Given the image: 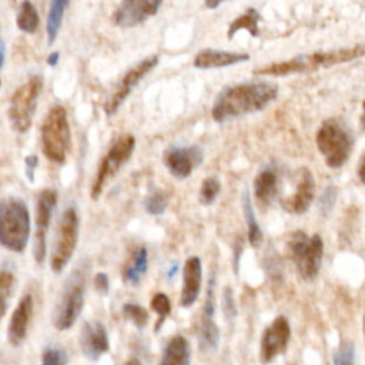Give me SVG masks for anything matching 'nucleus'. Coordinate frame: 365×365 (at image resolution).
Segmentation results:
<instances>
[{
	"mask_svg": "<svg viewBox=\"0 0 365 365\" xmlns=\"http://www.w3.org/2000/svg\"><path fill=\"white\" fill-rule=\"evenodd\" d=\"M220 190H221V184L217 177L205 179L202 180V184L200 188V201L205 206L212 205V202H214V200L220 194Z\"/></svg>",
	"mask_w": 365,
	"mask_h": 365,
	"instance_id": "7c9ffc66",
	"label": "nucleus"
},
{
	"mask_svg": "<svg viewBox=\"0 0 365 365\" xmlns=\"http://www.w3.org/2000/svg\"><path fill=\"white\" fill-rule=\"evenodd\" d=\"M32 314H33V297L30 294H25L12 314L9 329H8V340L13 347H19L25 343L27 337V329H29Z\"/></svg>",
	"mask_w": 365,
	"mask_h": 365,
	"instance_id": "a211bd4d",
	"label": "nucleus"
},
{
	"mask_svg": "<svg viewBox=\"0 0 365 365\" xmlns=\"http://www.w3.org/2000/svg\"><path fill=\"white\" fill-rule=\"evenodd\" d=\"M78 238V216L76 209L69 207L64 210L59 220L53 250L50 257V267L55 273H62L73 257Z\"/></svg>",
	"mask_w": 365,
	"mask_h": 365,
	"instance_id": "1a4fd4ad",
	"label": "nucleus"
},
{
	"mask_svg": "<svg viewBox=\"0 0 365 365\" xmlns=\"http://www.w3.org/2000/svg\"><path fill=\"white\" fill-rule=\"evenodd\" d=\"M250 55L247 53H234V52H224V50H213L205 49L195 55L194 66L197 69H220L233 66L241 62H247Z\"/></svg>",
	"mask_w": 365,
	"mask_h": 365,
	"instance_id": "aec40b11",
	"label": "nucleus"
},
{
	"mask_svg": "<svg viewBox=\"0 0 365 365\" xmlns=\"http://www.w3.org/2000/svg\"><path fill=\"white\" fill-rule=\"evenodd\" d=\"M147 267H149L147 250L146 247H140L133 256V263L125 271L126 281L130 284H139L142 277L146 274Z\"/></svg>",
	"mask_w": 365,
	"mask_h": 365,
	"instance_id": "bb28decb",
	"label": "nucleus"
},
{
	"mask_svg": "<svg viewBox=\"0 0 365 365\" xmlns=\"http://www.w3.org/2000/svg\"><path fill=\"white\" fill-rule=\"evenodd\" d=\"M69 355L64 350L49 348L42 355V365H67Z\"/></svg>",
	"mask_w": 365,
	"mask_h": 365,
	"instance_id": "f704fd0d",
	"label": "nucleus"
},
{
	"mask_svg": "<svg viewBox=\"0 0 365 365\" xmlns=\"http://www.w3.org/2000/svg\"><path fill=\"white\" fill-rule=\"evenodd\" d=\"M291 338V327L286 317H277L261 336L260 361L270 364L278 355L286 352Z\"/></svg>",
	"mask_w": 365,
	"mask_h": 365,
	"instance_id": "f8f14e48",
	"label": "nucleus"
},
{
	"mask_svg": "<svg viewBox=\"0 0 365 365\" xmlns=\"http://www.w3.org/2000/svg\"><path fill=\"white\" fill-rule=\"evenodd\" d=\"M165 166L177 179H187L201 165L202 151L197 146L172 147L163 156Z\"/></svg>",
	"mask_w": 365,
	"mask_h": 365,
	"instance_id": "2eb2a0df",
	"label": "nucleus"
},
{
	"mask_svg": "<svg viewBox=\"0 0 365 365\" xmlns=\"http://www.w3.org/2000/svg\"><path fill=\"white\" fill-rule=\"evenodd\" d=\"M201 280H202V267L201 260L198 257H190L184 263L183 268V289L180 304L184 308L191 307L201 291Z\"/></svg>",
	"mask_w": 365,
	"mask_h": 365,
	"instance_id": "6ab92c4d",
	"label": "nucleus"
},
{
	"mask_svg": "<svg viewBox=\"0 0 365 365\" xmlns=\"http://www.w3.org/2000/svg\"><path fill=\"white\" fill-rule=\"evenodd\" d=\"M362 56H365V43H359L344 49H334L329 52H314L308 55L294 56L293 59L289 60L259 67L257 70H254V73L261 76H275V77L296 74V73H307L319 69H327L341 63H348Z\"/></svg>",
	"mask_w": 365,
	"mask_h": 365,
	"instance_id": "f03ea898",
	"label": "nucleus"
},
{
	"mask_svg": "<svg viewBox=\"0 0 365 365\" xmlns=\"http://www.w3.org/2000/svg\"><path fill=\"white\" fill-rule=\"evenodd\" d=\"M123 312L135 324L136 327L143 329V327L147 326L149 312L142 305H139V304H125Z\"/></svg>",
	"mask_w": 365,
	"mask_h": 365,
	"instance_id": "473e14b6",
	"label": "nucleus"
},
{
	"mask_svg": "<svg viewBox=\"0 0 365 365\" xmlns=\"http://www.w3.org/2000/svg\"><path fill=\"white\" fill-rule=\"evenodd\" d=\"M355 347L350 341H343L337 351L334 352L333 362L334 365H354Z\"/></svg>",
	"mask_w": 365,
	"mask_h": 365,
	"instance_id": "72a5a7b5",
	"label": "nucleus"
},
{
	"mask_svg": "<svg viewBox=\"0 0 365 365\" xmlns=\"http://www.w3.org/2000/svg\"><path fill=\"white\" fill-rule=\"evenodd\" d=\"M42 88L43 78L40 76H30L19 89L15 90L11 99L9 118L16 132L26 133L32 128Z\"/></svg>",
	"mask_w": 365,
	"mask_h": 365,
	"instance_id": "6e6552de",
	"label": "nucleus"
},
{
	"mask_svg": "<svg viewBox=\"0 0 365 365\" xmlns=\"http://www.w3.org/2000/svg\"><path fill=\"white\" fill-rule=\"evenodd\" d=\"M315 197V180L312 173L308 169H303L298 176V183L296 191L282 200V209L290 214H303L305 213Z\"/></svg>",
	"mask_w": 365,
	"mask_h": 365,
	"instance_id": "f3484780",
	"label": "nucleus"
},
{
	"mask_svg": "<svg viewBox=\"0 0 365 365\" xmlns=\"http://www.w3.org/2000/svg\"><path fill=\"white\" fill-rule=\"evenodd\" d=\"M206 6H207L209 9H216V8L220 6V2H206Z\"/></svg>",
	"mask_w": 365,
	"mask_h": 365,
	"instance_id": "37998d69",
	"label": "nucleus"
},
{
	"mask_svg": "<svg viewBox=\"0 0 365 365\" xmlns=\"http://www.w3.org/2000/svg\"><path fill=\"white\" fill-rule=\"evenodd\" d=\"M5 59H6V48L4 42H0V70H2L5 64ZM0 86H2V80H0Z\"/></svg>",
	"mask_w": 365,
	"mask_h": 365,
	"instance_id": "ea45409f",
	"label": "nucleus"
},
{
	"mask_svg": "<svg viewBox=\"0 0 365 365\" xmlns=\"http://www.w3.org/2000/svg\"><path fill=\"white\" fill-rule=\"evenodd\" d=\"M223 301H224V310L227 314L230 315H234L235 312V308H234V301H233V294H231V290L230 289H226L224 290V297H223Z\"/></svg>",
	"mask_w": 365,
	"mask_h": 365,
	"instance_id": "4c0bfd02",
	"label": "nucleus"
},
{
	"mask_svg": "<svg viewBox=\"0 0 365 365\" xmlns=\"http://www.w3.org/2000/svg\"><path fill=\"white\" fill-rule=\"evenodd\" d=\"M125 365H142V364H140V361H139L137 358H132V359H129Z\"/></svg>",
	"mask_w": 365,
	"mask_h": 365,
	"instance_id": "c03bdc74",
	"label": "nucleus"
},
{
	"mask_svg": "<svg viewBox=\"0 0 365 365\" xmlns=\"http://www.w3.org/2000/svg\"><path fill=\"white\" fill-rule=\"evenodd\" d=\"M278 193V174L274 169L261 170L254 180V195L261 207H267Z\"/></svg>",
	"mask_w": 365,
	"mask_h": 365,
	"instance_id": "412c9836",
	"label": "nucleus"
},
{
	"mask_svg": "<svg viewBox=\"0 0 365 365\" xmlns=\"http://www.w3.org/2000/svg\"><path fill=\"white\" fill-rule=\"evenodd\" d=\"M260 19H261V16L256 9L246 11V13H242L241 16H238L237 19H234L230 23V27L227 32L228 39H233V36L240 30H247L252 36L257 37L260 34V27H259Z\"/></svg>",
	"mask_w": 365,
	"mask_h": 365,
	"instance_id": "393cba45",
	"label": "nucleus"
},
{
	"mask_svg": "<svg viewBox=\"0 0 365 365\" xmlns=\"http://www.w3.org/2000/svg\"><path fill=\"white\" fill-rule=\"evenodd\" d=\"M136 147V139L133 135L120 136L109 149L99 166L96 179L92 186V198L97 200L104 188L107 180H110L132 157Z\"/></svg>",
	"mask_w": 365,
	"mask_h": 365,
	"instance_id": "9d476101",
	"label": "nucleus"
},
{
	"mask_svg": "<svg viewBox=\"0 0 365 365\" xmlns=\"http://www.w3.org/2000/svg\"><path fill=\"white\" fill-rule=\"evenodd\" d=\"M358 179L361 180L362 184H365V154L362 156L361 161H359V166H358Z\"/></svg>",
	"mask_w": 365,
	"mask_h": 365,
	"instance_id": "58836bf2",
	"label": "nucleus"
},
{
	"mask_svg": "<svg viewBox=\"0 0 365 365\" xmlns=\"http://www.w3.org/2000/svg\"><path fill=\"white\" fill-rule=\"evenodd\" d=\"M315 143L330 169L343 167L348 161L354 147V140L350 132L334 118L326 120L319 126Z\"/></svg>",
	"mask_w": 365,
	"mask_h": 365,
	"instance_id": "39448f33",
	"label": "nucleus"
},
{
	"mask_svg": "<svg viewBox=\"0 0 365 365\" xmlns=\"http://www.w3.org/2000/svg\"><path fill=\"white\" fill-rule=\"evenodd\" d=\"M69 6V2L66 0H53L50 4L49 15H48V23H46V32H48V45L52 46L59 34V30L62 27V20L64 16V11Z\"/></svg>",
	"mask_w": 365,
	"mask_h": 365,
	"instance_id": "b1692460",
	"label": "nucleus"
},
{
	"mask_svg": "<svg viewBox=\"0 0 365 365\" xmlns=\"http://www.w3.org/2000/svg\"><path fill=\"white\" fill-rule=\"evenodd\" d=\"M39 23H40V18L34 5L32 2H23L19 8V13L16 18L18 27L22 32L32 34L37 30Z\"/></svg>",
	"mask_w": 365,
	"mask_h": 365,
	"instance_id": "a878e982",
	"label": "nucleus"
},
{
	"mask_svg": "<svg viewBox=\"0 0 365 365\" xmlns=\"http://www.w3.org/2000/svg\"><path fill=\"white\" fill-rule=\"evenodd\" d=\"M160 6V0H126L114 11L111 22L120 27H135L154 16Z\"/></svg>",
	"mask_w": 365,
	"mask_h": 365,
	"instance_id": "4468645a",
	"label": "nucleus"
},
{
	"mask_svg": "<svg viewBox=\"0 0 365 365\" xmlns=\"http://www.w3.org/2000/svg\"><path fill=\"white\" fill-rule=\"evenodd\" d=\"M86 294V277L83 271H76L67 280L63 294L57 303L53 324L59 331L70 330L82 314Z\"/></svg>",
	"mask_w": 365,
	"mask_h": 365,
	"instance_id": "0eeeda50",
	"label": "nucleus"
},
{
	"mask_svg": "<svg viewBox=\"0 0 365 365\" xmlns=\"http://www.w3.org/2000/svg\"><path fill=\"white\" fill-rule=\"evenodd\" d=\"M37 165H39L37 156H27L26 157V176H27L30 183L34 181V170H36Z\"/></svg>",
	"mask_w": 365,
	"mask_h": 365,
	"instance_id": "e433bc0d",
	"label": "nucleus"
},
{
	"mask_svg": "<svg viewBox=\"0 0 365 365\" xmlns=\"http://www.w3.org/2000/svg\"><path fill=\"white\" fill-rule=\"evenodd\" d=\"M95 287L102 294H106L109 291V277L104 273L96 274V277H95Z\"/></svg>",
	"mask_w": 365,
	"mask_h": 365,
	"instance_id": "c9c22d12",
	"label": "nucleus"
},
{
	"mask_svg": "<svg viewBox=\"0 0 365 365\" xmlns=\"http://www.w3.org/2000/svg\"><path fill=\"white\" fill-rule=\"evenodd\" d=\"M151 308L154 312H157L158 315V322H157V329L161 327V324L165 322V319L170 315L172 312V303L170 298L163 294V293H157L153 298H151Z\"/></svg>",
	"mask_w": 365,
	"mask_h": 365,
	"instance_id": "2f4dec72",
	"label": "nucleus"
},
{
	"mask_svg": "<svg viewBox=\"0 0 365 365\" xmlns=\"http://www.w3.org/2000/svg\"><path fill=\"white\" fill-rule=\"evenodd\" d=\"M157 63H158V56H150L125 74V77L121 78V82L118 83V86L116 88V90L104 104V111L107 116H111L118 110V107L123 104V102L129 97L133 89L140 83V80L147 73H150L157 66Z\"/></svg>",
	"mask_w": 365,
	"mask_h": 365,
	"instance_id": "ddd939ff",
	"label": "nucleus"
},
{
	"mask_svg": "<svg viewBox=\"0 0 365 365\" xmlns=\"http://www.w3.org/2000/svg\"><path fill=\"white\" fill-rule=\"evenodd\" d=\"M80 348L86 358L90 361L100 359L109 350V336L100 321L86 322L80 333Z\"/></svg>",
	"mask_w": 365,
	"mask_h": 365,
	"instance_id": "dca6fc26",
	"label": "nucleus"
},
{
	"mask_svg": "<svg viewBox=\"0 0 365 365\" xmlns=\"http://www.w3.org/2000/svg\"><path fill=\"white\" fill-rule=\"evenodd\" d=\"M289 254L298 275L305 281H311L321 268L324 242L318 234L307 235L303 231H297L289 241Z\"/></svg>",
	"mask_w": 365,
	"mask_h": 365,
	"instance_id": "423d86ee",
	"label": "nucleus"
},
{
	"mask_svg": "<svg viewBox=\"0 0 365 365\" xmlns=\"http://www.w3.org/2000/svg\"><path fill=\"white\" fill-rule=\"evenodd\" d=\"M359 121H361L362 129L365 130V100H364V103H362V113H361V118H359Z\"/></svg>",
	"mask_w": 365,
	"mask_h": 365,
	"instance_id": "79ce46f5",
	"label": "nucleus"
},
{
	"mask_svg": "<svg viewBox=\"0 0 365 365\" xmlns=\"http://www.w3.org/2000/svg\"><path fill=\"white\" fill-rule=\"evenodd\" d=\"M15 287V275L11 271H0V321L5 317Z\"/></svg>",
	"mask_w": 365,
	"mask_h": 365,
	"instance_id": "c85d7f7f",
	"label": "nucleus"
},
{
	"mask_svg": "<svg viewBox=\"0 0 365 365\" xmlns=\"http://www.w3.org/2000/svg\"><path fill=\"white\" fill-rule=\"evenodd\" d=\"M278 96V86L271 82H253L231 86L220 93L212 109L217 123L256 113L267 107Z\"/></svg>",
	"mask_w": 365,
	"mask_h": 365,
	"instance_id": "f257e3e1",
	"label": "nucleus"
},
{
	"mask_svg": "<svg viewBox=\"0 0 365 365\" xmlns=\"http://www.w3.org/2000/svg\"><path fill=\"white\" fill-rule=\"evenodd\" d=\"M30 235V214L25 201L9 197L0 200V246L23 253Z\"/></svg>",
	"mask_w": 365,
	"mask_h": 365,
	"instance_id": "7ed1b4c3",
	"label": "nucleus"
},
{
	"mask_svg": "<svg viewBox=\"0 0 365 365\" xmlns=\"http://www.w3.org/2000/svg\"><path fill=\"white\" fill-rule=\"evenodd\" d=\"M362 331H364V338H365V312H364V321H362Z\"/></svg>",
	"mask_w": 365,
	"mask_h": 365,
	"instance_id": "a18cd8bd",
	"label": "nucleus"
},
{
	"mask_svg": "<svg viewBox=\"0 0 365 365\" xmlns=\"http://www.w3.org/2000/svg\"><path fill=\"white\" fill-rule=\"evenodd\" d=\"M40 136H42V149L46 158L52 163L64 165L71 144V132L67 111L63 106L57 104L50 109L43 120Z\"/></svg>",
	"mask_w": 365,
	"mask_h": 365,
	"instance_id": "20e7f679",
	"label": "nucleus"
},
{
	"mask_svg": "<svg viewBox=\"0 0 365 365\" xmlns=\"http://www.w3.org/2000/svg\"><path fill=\"white\" fill-rule=\"evenodd\" d=\"M56 205L57 191L55 188H45L39 194L36 202V233L33 247V256L37 264H42L46 259V238Z\"/></svg>",
	"mask_w": 365,
	"mask_h": 365,
	"instance_id": "9b49d317",
	"label": "nucleus"
},
{
	"mask_svg": "<svg viewBox=\"0 0 365 365\" xmlns=\"http://www.w3.org/2000/svg\"><path fill=\"white\" fill-rule=\"evenodd\" d=\"M167 205H169L167 195L165 191H161V190H156L154 193L149 194L144 200V207H146L147 213L151 216L163 214L167 209Z\"/></svg>",
	"mask_w": 365,
	"mask_h": 365,
	"instance_id": "c756f323",
	"label": "nucleus"
},
{
	"mask_svg": "<svg viewBox=\"0 0 365 365\" xmlns=\"http://www.w3.org/2000/svg\"><path fill=\"white\" fill-rule=\"evenodd\" d=\"M191 348L183 336L173 337L165 348L158 365H190Z\"/></svg>",
	"mask_w": 365,
	"mask_h": 365,
	"instance_id": "4be33fe9",
	"label": "nucleus"
},
{
	"mask_svg": "<svg viewBox=\"0 0 365 365\" xmlns=\"http://www.w3.org/2000/svg\"><path fill=\"white\" fill-rule=\"evenodd\" d=\"M200 343L207 350H216L220 341V331L214 321V314L202 312L200 321Z\"/></svg>",
	"mask_w": 365,
	"mask_h": 365,
	"instance_id": "5701e85b",
	"label": "nucleus"
},
{
	"mask_svg": "<svg viewBox=\"0 0 365 365\" xmlns=\"http://www.w3.org/2000/svg\"><path fill=\"white\" fill-rule=\"evenodd\" d=\"M59 56H60L59 52H53L52 55H49V56H48V64L52 66V67H55V66L59 63Z\"/></svg>",
	"mask_w": 365,
	"mask_h": 365,
	"instance_id": "a19ab883",
	"label": "nucleus"
},
{
	"mask_svg": "<svg viewBox=\"0 0 365 365\" xmlns=\"http://www.w3.org/2000/svg\"><path fill=\"white\" fill-rule=\"evenodd\" d=\"M242 210H245V216H246V221H247V227H249V241L253 247H259L263 242V233L261 228L256 220L254 216V210L252 207V201L249 194L246 193L245 197H242Z\"/></svg>",
	"mask_w": 365,
	"mask_h": 365,
	"instance_id": "cd10ccee",
	"label": "nucleus"
}]
</instances>
